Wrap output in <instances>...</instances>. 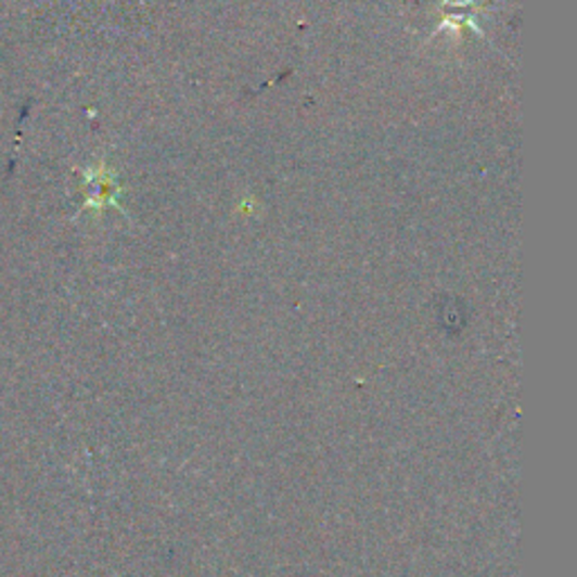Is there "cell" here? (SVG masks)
I'll return each instance as SVG.
<instances>
[{"instance_id":"obj_1","label":"cell","mask_w":577,"mask_h":577,"mask_svg":"<svg viewBox=\"0 0 577 577\" xmlns=\"http://www.w3.org/2000/svg\"><path fill=\"white\" fill-rule=\"evenodd\" d=\"M84 179H86V188H89V201H86V206H104L106 201H115V181L113 175L106 169L104 163L95 165V167H86L84 169Z\"/></svg>"}]
</instances>
